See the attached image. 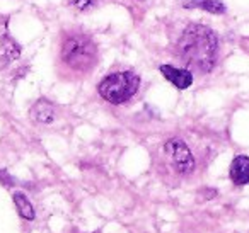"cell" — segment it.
Here are the masks:
<instances>
[{
    "label": "cell",
    "mask_w": 249,
    "mask_h": 233,
    "mask_svg": "<svg viewBox=\"0 0 249 233\" xmlns=\"http://www.w3.org/2000/svg\"><path fill=\"white\" fill-rule=\"evenodd\" d=\"M0 181L4 182L5 185H11V184H12V179H11V175H9L5 170H2V172H0Z\"/></svg>",
    "instance_id": "cell-12"
},
{
    "label": "cell",
    "mask_w": 249,
    "mask_h": 233,
    "mask_svg": "<svg viewBox=\"0 0 249 233\" xmlns=\"http://www.w3.org/2000/svg\"><path fill=\"white\" fill-rule=\"evenodd\" d=\"M164 151H166L167 158L173 164V167L176 168V172L179 174H191L195 170V158L193 153L190 151L188 145L184 143L179 138H173L166 143L164 147Z\"/></svg>",
    "instance_id": "cell-4"
},
{
    "label": "cell",
    "mask_w": 249,
    "mask_h": 233,
    "mask_svg": "<svg viewBox=\"0 0 249 233\" xmlns=\"http://www.w3.org/2000/svg\"><path fill=\"white\" fill-rule=\"evenodd\" d=\"M70 4H72L77 11L86 12V11H90V9L97 4V0H70Z\"/></svg>",
    "instance_id": "cell-11"
},
{
    "label": "cell",
    "mask_w": 249,
    "mask_h": 233,
    "mask_svg": "<svg viewBox=\"0 0 249 233\" xmlns=\"http://www.w3.org/2000/svg\"><path fill=\"white\" fill-rule=\"evenodd\" d=\"M160 73L179 90L188 89V87L193 83V75H191V72H188V70H184V68H176V67H173V65H160Z\"/></svg>",
    "instance_id": "cell-5"
},
{
    "label": "cell",
    "mask_w": 249,
    "mask_h": 233,
    "mask_svg": "<svg viewBox=\"0 0 249 233\" xmlns=\"http://www.w3.org/2000/svg\"><path fill=\"white\" fill-rule=\"evenodd\" d=\"M14 204H16V208H18L19 215L24 219H35V208H33L29 199L26 198L22 192H16L14 194Z\"/></svg>",
    "instance_id": "cell-10"
},
{
    "label": "cell",
    "mask_w": 249,
    "mask_h": 233,
    "mask_svg": "<svg viewBox=\"0 0 249 233\" xmlns=\"http://www.w3.org/2000/svg\"><path fill=\"white\" fill-rule=\"evenodd\" d=\"M140 87V79L133 72H116L103 79L97 92L111 104H123L130 100Z\"/></svg>",
    "instance_id": "cell-3"
},
{
    "label": "cell",
    "mask_w": 249,
    "mask_h": 233,
    "mask_svg": "<svg viewBox=\"0 0 249 233\" xmlns=\"http://www.w3.org/2000/svg\"><path fill=\"white\" fill-rule=\"evenodd\" d=\"M178 53L201 72H210L217 60V36L201 24H190L178 45Z\"/></svg>",
    "instance_id": "cell-1"
},
{
    "label": "cell",
    "mask_w": 249,
    "mask_h": 233,
    "mask_svg": "<svg viewBox=\"0 0 249 233\" xmlns=\"http://www.w3.org/2000/svg\"><path fill=\"white\" fill-rule=\"evenodd\" d=\"M184 7L200 9V11L210 12V14H224L225 12V5L220 0H193V2H186Z\"/></svg>",
    "instance_id": "cell-9"
},
{
    "label": "cell",
    "mask_w": 249,
    "mask_h": 233,
    "mask_svg": "<svg viewBox=\"0 0 249 233\" xmlns=\"http://www.w3.org/2000/svg\"><path fill=\"white\" fill-rule=\"evenodd\" d=\"M231 179L235 185L249 184V157L237 155L231 164Z\"/></svg>",
    "instance_id": "cell-6"
},
{
    "label": "cell",
    "mask_w": 249,
    "mask_h": 233,
    "mask_svg": "<svg viewBox=\"0 0 249 233\" xmlns=\"http://www.w3.org/2000/svg\"><path fill=\"white\" fill-rule=\"evenodd\" d=\"M31 117L36 123L48 124L55 119V106L52 102H48L46 99H39L38 102L33 106L31 109Z\"/></svg>",
    "instance_id": "cell-8"
},
{
    "label": "cell",
    "mask_w": 249,
    "mask_h": 233,
    "mask_svg": "<svg viewBox=\"0 0 249 233\" xmlns=\"http://www.w3.org/2000/svg\"><path fill=\"white\" fill-rule=\"evenodd\" d=\"M21 56V46L9 34H0V62H14Z\"/></svg>",
    "instance_id": "cell-7"
},
{
    "label": "cell",
    "mask_w": 249,
    "mask_h": 233,
    "mask_svg": "<svg viewBox=\"0 0 249 233\" xmlns=\"http://www.w3.org/2000/svg\"><path fill=\"white\" fill-rule=\"evenodd\" d=\"M62 60L73 70H89L97 60L94 41L82 33H72L62 43Z\"/></svg>",
    "instance_id": "cell-2"
}]
</instances>
